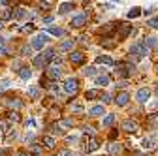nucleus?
Returning <instances> with one entry per match:
<instances>
[{
    "label": "nucleus",
    "mask_w": 158,
    "mask_h": 156,
    "mask_svg": "<svg viewBox=\"0 0 158 156\" xmlns=\"http://www.w3.org/2000/svg\"><path fill=\"white\" fill-rule=\"evenodd\" d=\"M72 47H73V40H68V42H62L60 45H58V51L64 53V51H70Z\"/></svg>",
    "instance_id": "obj_15"
},
{
    "label": "nucleus",
    "mask_w": 158,
    "mask_h": 156,
    "mask_svg": "<svg viewBox=\"0 0 158 156\" xmlns=\"http://www.w3.org/2000/svg\"><path fill=\"white\" fill-rule=\"evenodd\" d=\"M2 53H6V49H4L2 45H0V55H2Z\"/></svg>",
    "instance_id": "obj_44"
},
{
    "label": "nucleus",
    "mask_w": 158,
    "mask_h": 156,
    "mask_svg": "<svg viewBox=\"0 0 158 156\" xmlns=\"http://www.w3.org/2000/svg\"><path fill=\"white\" fill-rule=\"evenodd\" d=\"M45 75L49 77V79H53V81H56L58 77H60V70H58L56 66L55 68H47V72H45Z\"/></svg>",
    "instance_id": "obj_9"
},
{
    "label": "nucleus",
    "mask_w": 158,
    "mask_h": 156,
    "mask_svg": "<svg viewBox=\"0 0 158 156\" xmlns=\"http://www.w3.org/2000/svg\"><path fill=\"white\" fill-rule=\"evenodd\" d=\"M145 45L151 49V47H154L156 45V38L154 36H149V38H145Z\"/></svg>",
    "instance_id": "obj_28"
},
{
    "label": "nucleus",
    "mask_w": 158,
    "mask_h": 156,
    "mask_svg": "<svg viewBox=\"0 0 158 156\" xmlns=\"http://www.w3.org/2000/svg\"><path fill=\"white\" fill-rule=\"evenodd\" d=\"M134 72V64L132 62H126V64H118L117 66V73L121 77H130V73Z\"/></svg>",
    "instance_id": "obj_2"
},
{
    "label": "nucleus",
    "mask_w": 158,
    "mask_h": 156,
    "mask_svg": "<svg viewBox=\"0 0 158 156\" xmlns=\"http://www.w3.org/2000/svg\"><path fill=\"white\" fill-rule=\"evenodd\" d=\"M19 75H21V79H30V77H32V72H30L28 68H21V70H19Z\"/></svg>",
    "instance_id": "obj_20"
},
{
    "label": "nucleus",
    "mask_w": 158,
    "mask_h": 156,
    "mask_svg": "<svg viewBox=\"0 0 158 156\" xmlns=\"http://www.w3.org/2000/svg\"><path fill=\"white\" fill-rule=\"evenodd\" d=\"M10 154V150L8 149H4V150H0V156H8Z\"/></svg>",
    "instance_id": "obj_41"
},
{
    "label": "nucleus",
    "mask_w": 158,
    "mask_h": 156,
    "mask_svg": "<svg viewBox=\"0 0 158 156\" xmlns=\"http://www.w3.org/2000/svg\"><path fill=\"white\" fill-rule=\"evenodd\" d=\"M45 62H47V58L42 55V56H36L34 58V66H38V68H42V66H45Z\"/></svg>",
    "instance_id": "obj_21"
},
{
    "label": "nucleus",
    "mask_w": 158,
    "mask_h": 156,
    "mask_svg": "<svg viewBox=\"0 0 158 156\" xmlns=\"http://www.w3.org/2000/svg\"><path fill=\"white\" fill-rule=\"evenodd\" d=\"M64 90H66L68 94H75V92L79 90V83H77V79H73V77L66 79V83H64Z\"/></svg>",
    "instance_id": "obj_4"
},
{
    "label": "nucleus",
    "mask_w": 158,
    "mask_h": 156,
    "mask_svg": "<svg viewBox=\"0 0 158 156\" xmlns=\"http://www.w3.org/2000/svg\"><path fill=\"white\" fill-rule=\"evenodd\" d=\"M96 85H98V87H106V85H109V77H107V75L96 77Z\"/></svg>",
    "instance_id": "obj_16"
},
{
    "label": "nucleus",
    "mask_w": 158,
    "mask_h": 156,
    "mask_svg": "<svg viewBox=\"0 0 158 156\" xmlns=\"http://www.w3.org/2000/svg\"><path fill=\"white\" fill-rule=\"evenodd\" d=\"M0 139H2V132H0Z\"/></svg>",
    "instance_id": "obj_48"
},
{
    "label": "nucleus",
    "mask_w": 158,
    "mask_h": 156,
    "mask_svg": "<svg viewBox=\"0 0 158 156\" xmlns=\"http://www.w3.org/2000/svg\"><path fill=\"white\" fill-rule=\"evenodd\" d=\"M34 30V25H30L28 23V27H23V32H32Z\"/></svg>",
    "instance_id": "obj_36"
},
{
    "label": "nucleus",
    "mask_w": 158,
    "mask_h": 156,
    "mask_svg": "<svg viewBox=\"0 0 158 156\" xmlns=\"http://www.w3.org/2000/svg\"><path fill=\"white\" fill-rule=\"evenodd\" d=\"M19 156H27V154H25V152H19Z\"/></svg>",
    "instance_id": "obj_46"
},
{
    "label": "nucleus",
    "mask_w": 158,
    "mask_h": 156,
    "mask_svg": "<svg viewBox=\"0 0 158 156\" xmlns=\"http://www.w3.org/2000/svg\"><path fill=\"white\" fill-rule=\"evenodd\" d=\"M130 53H132V56H135V60H139V58H143V56L149 55V47L145 45V42H137V43L132 45Z\"/></svg>",
    "instance_id": "obj_1"
},
{
    "label": "nucleus",
    "mask_w": 158,
    "mask_h": 156,
    "mask_svg": "<svg viewBox=\"0 0 158 156\" xmlns=\"http://www.w3.org/2000/svg\"><path fill=\"white\" fill-rule=\"evenodd\" d=\"M135 98H137V102H139V104L149 102V98H151V90H149V88H139V90H137V96H135Z\"/></svg>",
    "instance_id": "obj_6"
},
{
    "label": "nucleus",
    "mask_w": 158,
    "mask_h": 156,
    "mask_svg": "<svg viewBox=\"0 0 158 156\" xmlns=\"http://www.w3.org/2000/svg\"><path fill=\"white\" fill-rule=\"evenodd\" d=\"M70 60H72V64H83L85 62V55L83 53H72Z\"/></svg>",
    "instance_id": "obj_10"
},
{
    "label": "nucleus",
    "mask_w": 158,
    "mask_h": 156,
    "mask_svg": "<svg viewBox=\"0 0 158 156\" xmlns=\"http://www.w3.org/2000/svg\"><path fill=\"white\" fill-rule=\"evenodd\" d=\"M79 138H77V135H68V143H75Z\"/></svg>",
    "instance_id": "obj_37"
},
{
    "label": "nucleus",
    "mask_w": 158,
    "mask_h": 156,
    "mask_svg": "<svg viewBox=\"0 0 158 156\" xmlns=\"http://www.w3.org/2000/svg\"><path fill=\"white\" fill-rule=\"evenodd\" d=\"M4 42H6V40H4V38H0V45H2V43H4Z\"/></svg>",
    "instance_id": "obj_45"
},
{
    "label": "nucleus",
    "mask_w": 158,
    "mask_h": 156,
    "mask_svg": "<svg viewBox=\"0 0 158 156\" xmlns=\"http://www.w3.org/2000/svg\"><path fill=\"white\" fill-rule=\"evenodd\" d=\"M156 138H154V135H151V138H145L143 139V149H154L156 145Z\"/></svg>",
    "instance_id": "obj_14"
},
{
    "label": "nucleus",
    "mask_w": 158,
    "mask_h": 156,
    "mask_svg": "<svg viewBox=\"0 0 158 156\" xmlns=\"http://www.w3.org/2000/svg\"><path fill=\"white\" fill-rule=\"evenodd\" d=\"M151 28H158V17H152V19H149V23H147Z\"/></svg>",
    "instance_id": "obj_32"
},
{
    "label": "nucleus",
    "mask_w": 158,
    "mask_h": 156,
    "mask_svg": "<svg viewBox=\"0 0 158 156\" xmlns=\"http://www.w3.org/2000/svg\"><path fill=\"white\" fill-rule=\"evenodd\" d=\"M96 62H98V64H113V60H111V58H109L107 55L98 56V58H96Z\"/></svg>",
    "instance_id": "obj_22"
},
{
    "label": "nucleus",
    "mask_w": 158,
    "mask_h": 156,
    "mask_svg": "<svg viewBox=\"0 0 158 156\" xmlns=\"http://www.w3.org/2000/svg\"><path fill=\"white\" fill-rule=\"evenodd\" d=\"M10 121H11V122H17V121H19V113H17V111H11V113H10Z\"/></svg>",
    "instance_id": "obj_33"
},
{
    "label": "nucleus",
    "mask_w": 158,
    "mask_h": 156,
    "mask_svg": "<svg viewBox=\"0 0 158 156\" xmlns=\"http://www.w3.org/2000/svg\"><path fill=\"white\" fill-rule=\"evenodd\" d=\"M8 2H10V0H0V4H2V6H6Z\"/></svg>",
    "instance_id": "obj_43"
},
{
    "label": "nucleus",
    "mask_w": 158,
    "mask_h": 156,
    "mask_svg": "<svg viewBox=\"0 0 158 156\" xmlns=\"http://www.w3.org/2000/svg\"><path fill=\"white\" fill-rule=\"evenodd\" d=\"M128 102H130V94H128V92H118V94H117L115 104H117L118 107H124Z\"/></svg>",
    "instance_id": "obj_5"
},
{
    "label": "nucleus",
    "mask_w": 158,
    "mask_h": 156,
    "mask_svg": "<svg viewBox=\"0 0 158 156\" xmlns=\"http://www.w3.org/2000/svg\"><path fill=\"white\" fill-rule=\"evenodd\" d=\"M0 92H2V87H0Z\"/></svg>",
    "instance_id": "obj_49"
},
{
    "label": "nucleus",
    "mask_w": 158,
    "mask_h": 156,
    "mask_svg": "<svg viewBox=\"0 0 158 156\" xmlns=\"http://www.w3.org/2000/svg\"><path fill=\"white\" fill-rule=\"evenodd\" d=\"M25 15V10L23 8H15V11L11 13V19H21Z\"/></svg>",
    "instance_id": "obj_27"
},
{
    "label": "nucleus",
    "mask_w": 158,
    "mask_h": 156,
    "mask_svg": "<svg viewBox=\"0 0 158 156\" xmlns=\"http://www.w3.org/2000/svg\"><path fill=\"white\" fill-rule=\"evenodd\" d=\"M100 98L104 100V104H107V102H109V98H111V96H109V94H102V96H100Z\"/></svg>",
    "instance_id": "obj_39"
},
{
    "label": "nucleus",
    "mask_w": 158,
    "mask_h": 156,
    "mask_svg": "<svg viewBox=\"0 0 158 156\" xmlns=\"http://www.w3.org/2000/svg\"><path fill=\"white\" fill-rule=\"evenodd\" d=\"M118 27H121V32L117 34V42H121V40H124V38L132 32V27L130 25H118Z\"/></svg>",
    "instance_id": "obj_7"
},
{
    "label": "nucleus",
    "mask_w": 158,
    "mask_h": 156,
    "mask_svg": "<svg viewBox=\"0 0 158 156\" xmlns=\"http://www.w3.org/2000/svg\"><path fill=\"white\" fill-rule=\"evenodd\" d=\"M47 40H49V36L47 34H40V36H36L34 40H32V49H44V45L47 43Z\"/></svg>",
    "instance_id": "obj_3"
},
{
    "label": "nucleus",
    "mask_w": 158,
    "mask_h": 156,
    "mask_svg": "<svg viewBox=\"0 0 158 156\" xmlns=\"http://www.w3.org/2000/svg\"><path fill=\"white\" fill-rule=\"evenodd\" d=\"M44 147L45 149H53L55 147V139L51 138V135H45V138H44Z\"/></svg>",
    "instance_id": "obj_19"
},
{
    "label": "nucleus",
    "mask_w": 158,
    "mask_h": 156,
    "mask_svg": "<svg viewBox=\"0 0 158 156\" xmlns=\"http://www.w3.org/2000/svg\"><path fill=\"white\" fill-rule=\"evenodd\" d=\"M70 10H73V4H72V2H66V4H62L60 8H58V13L64 15V13H68Z\"/></svg>",
    "instance_id": "obj_18"
},
{
    "label": "nucleus",
    "mask_w": 158,
    "mask_h": 156,
    "mask_svg": "<svg viewBox=\"0 0 158 156\" xmlns=\"http://www.w3.org/2000/svg\"><path fill=\"white\" fill-rule=\"evenodd\" d=\"M87 100H92V98H98L100 96V90H96V88H92V90H87Z\"/></svg>",
    "instance_id": "obj_26"
},
{
    "label": "nucleus",
    "mask_w": 158,
    "mask_h": 156,
    "mask_svg": "<svg viewBox=\"0 0 158 156\" xmlns=\"http://www.w3.org/2000/svg\"><path fill=\"white\" fill-rule=\"evenodd\" d=\"M139 15H141V10L139 8H132L128 11V19H135V17H139Z\"/></svg>",
    "instance_id": "obj_23"
},
{
    "label": "nucleus",
    "mask_w": 158,
    "mask_h": 156,
    "mask_svg": "<svg viewBox=\"0 0 158 156\" xmlns=\"http://www.w3.org/2000/svg\"><path fill=\"white\" fill-rule=\"evenodd\" d=\"M113 122H115V115H107L104 119V126H111Z\"/></svg>",
    "instance_id": "obj_29"
},
{
    "label": "nucleus",
    "mask_w": 158,
    "mask_h": 156,
    "mask_svg": "<svg viewBox=\"0 0 158 156\" xmlns=\"http://www.w3.org/2000/svg\"><path fill=\"white\" fill-rule=\"evenodd\" d=\"M83 73H85L87 77H92V75L96 73V68H92V66H89V68H85V70H83Z\"/></svg>",
    "instance_id": "obj_30"
},
{
    "label": "nucleus",
    "mask_w": 158,
    "mask_h": 156,
    "mask_svg": "<svg viewBox=\"0 0 158 156\" xmlns=\"http://www.w3.org/2000/svg\"><path fill=\"white\" fill-rule=\"evenodd\" d=\"M8 105L19 109V107H23V102H21V100H13V98H10V100H8Z\"/></svg>",
    "instance_id": "obj_25"
},
{
    "label": "nucleus",
    "mask_w": 158,
    "mask_h": 156,
    "mask_svg": "<svg viewBox=\"0 0 158 156\" xmlns=\"http://www.w3.org/2000/svg\"><path fill=\"white\" fill-rule=\"evenodd\" d=\"M30 150H32V154H40V150H42V149H40L38 145H32V147H30Z\"/></svg>",
    "instance_id": "obj_35"
},
{
    "label": "nucleus",
    "mask_w": 158,
    "mask_h": 156,
    "mask_svg": "<svg viewBox=\"0 0 158 156\" xmlns=\"http://www.w3.org/2000/svg\"><path fill=\"white\" fill-rule=\"evenodd\" d=\"M28 96L32 100H38V96H40V90H38V87H30L28 88Z\"/></svg>",
    "instance_id": "obj_24"
},
{
    "label": "nucleus",
    "mask_w": 158,
    "mask_h": 156,
    "mask_svg": "<svg viewBox=\"0 0 158 156\" xmlns=\"http://www.w3.org/2000/svg\"><path fill=\"white\" fill-rule=\"evenodd\" d=\"M27 126H36V122H34V121L30 119V121H27Z\"/></svg>",
    "instance_id": "obj_42"
},
{
    "label": "nucleus",
    "mask_w": 158,
    "mask_h": 156,
    "mask_svg": "<svg viewBox=\"0 0 158 156\" xmlns=\"http://www.w3.org/2000/svg\"><path fill=\"white\" fill-rule=\"evenodd\" d=\"M96 149H100V139H98V138H90V141L87 143V150L92 152V150H96Z\"/></svg>",
    "instance_id": "obj_13"
},
{
    "label": "nucleus",
    "mask_w": 158,
    "mask_h": 156,
    "mask_svg": "<svg viewBox=\"0 0 158 156\" xmlns=\"http://www.w3.org/2000/svg\"><path fill=\"white\" fill-rule=\"evenodd\" d=\"M72 109H73L75 113H83V107H81V105H79V104H77V105H73Z\"/></svg>",
    "instance_id": "obj_38"
},
{
    "label": "nucleus",
    "mask_w": 158,
    "mask_h": 156,
    "mask_svg": "<svg viewBox=\"0 0 158 156\" xmlns=\"http://www.w3.org/2000/svg\"><path fill=\"white\" fill-rule=\"evenodd\" d=\"M0 30H2V21H0Z\"/></svg>",
    "instance_id": "obj_47"
},
{
    "label": "nucleus",
    "mask_w": 158,
    "mask_h": 156,
    "mask_svg": "<svg viewBox=\"0 0 158 156\" xmlns=\"http://www.w3.org/2000/svg\"><path fill=\"white\" fill-rule=\"evenodd\" d=\"M107 149H109V154L111 156H121V152H123V147L118 145V143H111Z\"/></svg>",
    "instance_id": "obj_12"
},
{
    "label": "nucleus",
    "mask_w": 158,
    "mask_h": 156,
    "mask_svg": "<svg viewBox=\"0 0 158 156\" xmlns=\"http://www.w3.org/2000/svg\"><path fill=\"white\" fill-rule=\"evenodd\" d=\"M10 17H11V13H10L8 10H4L2 13H0V19H10Z\"/></svg>",
    "instance_id": "obj_34"
},
{
    "label": "nucleus",
    "mask_w": 158,
    "mask_h": 156,
    "mask_svg": "<svg viewBox=\"0 0 158 156\" xmlns=\"http://www.w3.org/2000/svg\"><path fill=\"white\" fill-rule=\"evenodd\" d=\"M87 23V13H79L72 19V27H83Z\"/></svg>",
    "instance_id": "obj_8"
},
{
    "label": "nucleus",
    "mask_w": 158,
    "mask_h": 156,
    "mask_svg": "<svg viewBox=\"0 0 158 156\" xmlns=\"http://www.w3.org/2000/svg\"><path fill=\"white\" fill-rule=\"evenodd\" d=\"M89 115H90V117H100V115H104V107H102V105H96V107H92V109L89 111Z\"/></svg>",
    "instance_id": "obj_17"
},
{
    "label": "nucleus",
    "mask_w": 158,
    "mask_h": 156,
    "mask_svg": "<svg viewBox=\"0 0 158 156\" xmlns=\"http://www.w3.org/2000/svg\"><path fill=\"white\" fill-rule=\"evenodd\" d=\"M123 130H124V132H130V133H132V132H137V124H135L134 121H124V122H123Z\"/></svg>",
    "instance_id": "obj_11"
},
{
    "label": "nucleus",
    "mask_w": 158,
    "mask_h": 156,
    "mask_svg": "<svg viewBox=\"0 0 158 156\" xmlns=\"http://www.w3.org/2000/svg\"><path fill=\"white\" fill-rule=\"evenodd\" d=\"M60 156H75V154H73V152H70V150H62V152H60Z\"/></svg>",
    "instance_id": "obj_40"
},
{
    "label": "nucleus",
    "mask_w": 158,
    "mask_h": 156,
    "mask_svg": "<svg viewBox=\"0 0 158 156\" xmlns=\"http://www.w3.org/2000/svg\"><path fill=\"white\" fill-rule=\"evenodd\" d=\"M156 92H158V88H156Z\"/></svg>",
    "instance_id": "obj_50"
},
{
    "label": "nucleus",
    "mask_w": 158,
    "mask_h": 156,
    "mask_svg": "<svg viewBox=\"0 0 158 156\" xmlns=\"http://www.w3.org/2000/svg\"><path fill=\"white\" fill-rule=\"evenodd\" d=\"M49 34H53V36H64V30L62 28H49Z\"/></svg>",
    "instance_id": "obj_31"
}]
</instances>
